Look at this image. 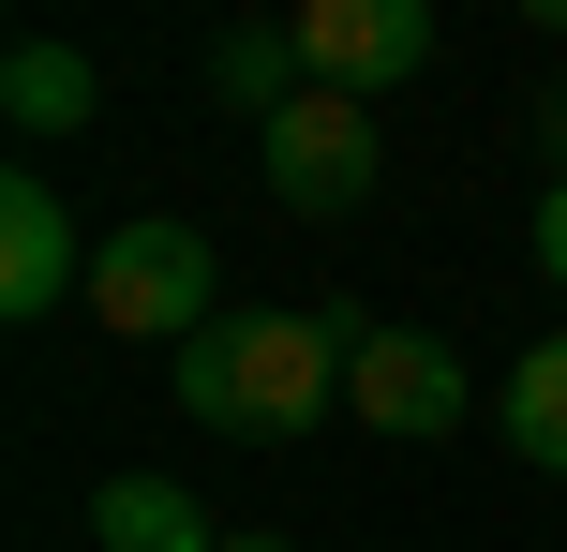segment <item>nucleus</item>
Returning a JSON list of instances; mask_svg holds the SVG:
<instances>
[{
    "instance_id": "obj_6",
    "label": "nucleus",
    "mask_w": 567,
    "mask_h": 552,
    "mask_svg": "<svg viewBox=\"0 0 567 552\" xmlns=\"http://www.w3.org/2000/svg\"><path fill=\"white\" fill-rule=\"evenodd\" d=\"M75 284H90L75 209H60V179H45V165H16V179H0V314H60Z\"/></svg>"
},
{
    "instance_id": "obj_8",
    "label": "nucleus",
    "mask_w": 567,
    "mask_h": 552,
    "mask_svg": "<svg viewBox=\"0 0 567 552\" xmlns=\"http://www.w3.org/2000/svg\"><path fill=\"white\" fill-rule=\"evenodd\" d=\"M90 552H225V538H209V508L179 478H105L90 493Z\"/></svg>"
},
{
    "instance_id": "obj_11",
    "label": "nucleus",
    "mask_w": 567,
    "mask_h": 552,
    "mask_svg": "<svg viewBox=\"0 0 567 552\" xmlns=\"http://www.w3.org/2000/svg\"><path fill=\"white\" fill-rule=\"evenodd\" d=\"M538 269H553V284H567V179H553V195H538Z\"/></svg>"
},
{
    "instance_id": "obj_1",
    "label": "nucleus",
    "mask_w": 567,
    "mask_h": 552,
    "mask_svg": "<svg viewBox=\"0 0 567 552\" xmlns=\"http://www.w3.org/2000/svg\"><path fill=\"white\" fill-rule=\"evenodd\" d=\"M373 314L359 299H329V314H284V299H225V314L179 344V418L225 448H284L313 434V418L343 404V374H359Z\"/></svg>"
},
{
    "instance_id": "obj_13",
    "label": "nucleus",
    "mask_w": 567,
    "mask_h": 552,
    "mask_svg": "<svg viewBox=\"0 0 567 552\" xmlns=\"http://www.w3.org/2000/svg\"><path fill=\"white\" fill-rule=\"evenodd\" d=\"M523 30H567V0H523Z\"/></svg>"
},
{
    "instance_id": "obj_12",
    "label": "nucleus",
    "mask_w": 567,
    "mask_h": 552,
    "mask_svg": "<svg viewBox=\"0 0 567 552\" xmlns=\"http://www.w3.org/2000/svg\"><path fill=\"white\" fill-rule=\"evenodd\" d=\"M538 149H553V179H567V75L538 90Z\"/></svg>"
},
{
    "instance_id": "obj_10",
    "label": "nucleus",
    "mask_w": 567,
    "mask_h": 552,
    "mask_svg": "<svg viewBox=\"0 0 567 552\" xmlns=\"http://www.w3.org/2000/svg\"><path fill=\"white\" fill-rule=\"evenodd\" d=\"M493 418H508V448H523L538 478H567V329H553V344H523V374H508V404H493Z\"/></svg>"
},
{
    "instance_id": "obj_5",
    "label": "nucleus",
    "mask_w": 567,
    "mask_h": 552,
    "mask_svg": "<svg viewBox=\"0 0 567 552\" xmlns=\"http://www.w3.org/2000/svg\"><path fill=\"white\" fill-rule=\"evenodd\" d=\"M463 404H478V388H463V358L433 344V329H373V344H359V374H343V418H373L389 448H433Z\"/></svg>"
},
{
    "instance_id": "obj_2",
    "label": "nucleus",
    "mask_w": 567,
    "mask_h": 552,
    "mask_svg": "<svg viewBox=\"0 0 567 552\" xmlns=\"http://www.w3.org/2000/svg\"><path fill=\"white\" fill-rule=\"evenodd\" d=\"M225 254H209V225H179V209H150V225H105L90 239V329H120V344H195L209 314H225Z\"/></svg>"
},
{
    "instance_id": "obj_9",
    "label": "nucleus",
    "mask_w": 567,
    "mask_h": 552,
    "mask_svg": "<svg viewBox=\"0 0 567 552\" xmlns=\"http://www.w3.org/2000/svg\"><path fill=\"white\" fill-rule=\"evenodd\" d=\"M90 105H105L90 45H16L0 60V119H16V135H90Z\"/></svg>"
},
{
    "instance_id": "obj_3",
    "label": "nucleus",
    "mask_w": 567,
    "mask_h": 552,
    "mask_svg": "<svg viewBox=\"0 0 567 552\" xmlns=\"http://www.w3.org/2000/svg\"><path fill=\"white\" fill-rule=\"evenodd\" d=\"M255 149H269V195L299 209V225H343V209H373V179H389V149H373V105H359V90H299Z\"/></svg>"
},
{
    "instance_id": "obj_7",
    "label": "nucleus",
    "mask_w": 567,
    "mask_h": 552,
    "mask_svg": "<svg viewBox=\"0 0 567 552\" xmlns=\"http://www.w3.org/2000/svg\"><path fill=\"white\" fill-rule=\"evenodd\" d=\"M313 90V60H299V30H269V15H239V30H209V105H239L269 135L284 105Z\"/></svg>"
},
{
    "instance_id": "obj_4",
    "label": "nucleus",
    "mask_w": 567,
    "mask_h": 552,
    "mask_svg": "<svg viewBox=\"0 0 567 552\" xmlns=\"http://www.w3.org/2000/svg\"><path fill=\"white\" fill-rule=\"evenodd\" d=\"M284 30H299L313 90H359V105H373V90H403V75L433 60V0H299Z\"/></svg>"
},
{
    "instance_id": "obj_14",
    "label": "nucleus",
    "mask_w": 567,
    "mask_h": 552,
    "mask_svg": "<svg viewBox=\"0 0 567 552\" xmlns=\"http://www.w3.org/2000/svg\"><path fill=\"white\" fill-rule=\"evenodd\" d=\"M225 552H299V538H225Z\"/></svg>"
}]
</instances>
